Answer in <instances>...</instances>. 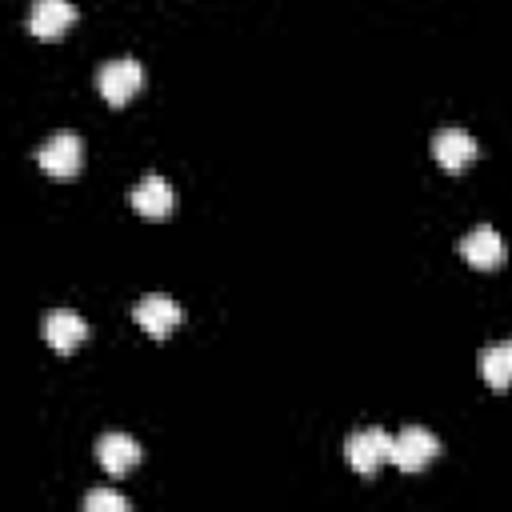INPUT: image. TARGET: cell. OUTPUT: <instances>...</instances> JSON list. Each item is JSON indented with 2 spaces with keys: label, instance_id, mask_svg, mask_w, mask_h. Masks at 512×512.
<instances>
[{
  "label": "cell",
  "instance_id": "6da1fadb",
  "mask_svg": "<svg viewBox=\"0 0 512 512\" xmlns=\"http://www.w3.org/2000/svg\"><path fill=\"white\" fill-rule=\"evenodd\" d=\"M440 456V440L420 428V424H408L392 436V452H388V464H396L400 472H424L432 460Z\"/></svg>",
  "mask_w": 512,
  "mask_h": 512
},
{
  "label": "cell",
  "instance_id": "7a4b0ae2",
  "mask_svg": "<svg viewBox=\"0 0 512 512\" xmlns=\"http://www.w3.org/2000/svg\"><path fill=\"white\" fill-rule=\"evenodd\" d=\"M140 84H144V68H140L132 56L108 60V64H100V72H96V92L104 96L108 108H124V104L140 92Z\"/></svg>",
  "mask_w": 512,
  "mask_h": 512
},
{
  "label": "cell",
  "instance_id": "3957f363",
  "mask_svg": "<svg viewBox=\"0 0 512 512\" xmlns=\"http://www.w3.org/2000/svg\"><path fill=\"white\" fill-rule=\"evenodd\" d=\"M132 320H136L152 340H168V336L180 328L184 308H180L172 296H164V292H148V296H140V300L132 304Z\"/></svg>",
  "mask_w": 512,
  "mask_h": 512
},
{
  "label": "cell",
  "instance_id": "277c9868",
  "mask_svg": "<svg viewBox=\"0 0 512 512\" xmlns=\"http://www.w3.org/2000/svg\"><path fill=\"white\" fill-rule=\"evenodd\" d=\"M36 164H40L48 176H56V180L76 176L80 164H84V144H80V136H72V132L48 136V140L36 148Z\"/></svg>",
  "mask_w": 512,
  "mask_h": 512
},
{
  "label": "cell",
  "instance_id": "5b68a950",
  "mask_svg": "<svg viewBox=\"0 0 512 512\" xmlns=\"http://www.w3.org/2000/svg\"><path fill=\"white\" fill-rule=\"evenodd\" d=\"M388 452H392V436H388L384 428H360V432H352V436L344 440V460H348V468H356L360 476H372V472L388 460Z\"/></svg>",
  "mask_w": 512,
  "mask_h": 512
},
{
  "label": "cell",
  "instance_id": "8992f818",
  "mask_svg": "<svg viewBox=\"0 0 512 512\" xmlns=\"http://www.w3.org/2000/svg\"><path fill=\"white\" fill-rule=\"evenodd\" d=\"M40 332H44V344H48L52 352H64V356L76 352V348L88 340V324H84V316L72 312V308H52V312L44 316Z\"/></svg>",
  "mask_w": 512,
  "mask_h": 512
},
{
  "label": "cell",
  "instance_id": "52a82bcc",
  "mask_svg": "<svg viewBox=\"0 0 512 512\" xmlns=\"http://www.w3.org/2000/svg\"><path fill=\"white\" fill-rule=\"evenodd\" d=\"M72 24H76L72 0H32V8H28V32L36 40H60Z\"/></svg>",
  "mask_w": 512,
  "mask_h": 512
},
{
  "label": "cell",
  "instance_id": "ba28073f",
  "mask_svg": "<svg viewBox=\"0 0 512 512\" xmlns=\"http://www.w3.org/2000/svg\"><path fill=\"white\" fill-rule=\"evenodd\" d=\"M476 140L464 132V128H440L436 136H432V156H436V164L444 168V172H464L472 160H476Z\"/></svg>",
  "mask_w": 512,
  "mask_h": 512
},
{
  "label": "cell",
  "instance_id": "9c48e42d",
  "mask_svg": "<svg viewBox=\"0 0 512 512\" xmlns=\"http://www.w3.org/2000/svg\"><path fill=\"white\" fill-rule=\"evenodd\" d=\"M460 256H464V264H468V268L492 272V268H500V264H504L508 248H504V240H500V232H496V228H476V232H468V236L460 240Z\"/></svg>",
  "mask_w": 512,
  "mask_h": 512
},
{
  "label": "cell",
  "instance_id": "30bf717a",
  "mask_svg": "<svg viewBox=\"0 0 512 512\" xmlns=\"http://www.w3.org/2000/svg\"><path fill=\"white\" fill-rule=\"evenodd\" d=\"M96 460L108 476H124L140 464V444L128 436V432H104L96 440Z\"/></svg>",
  "mask_w": 512,
  "mask_h": 512
},
{
  "label": "cell",
  "instance_id": "8fae6325",
  "mask_svg": "<svg viewBox=\"0 0 512 512\" xmlns=\"http://www.w3.org/2000/svg\"><path fill=\"white\" fill-rule=\"evenodd\" d=\"M132 208L140 212V216H148V220H160V216H168L172 212V204H176V196H172V184L164 180V176H144L136 188H132Z\"/></svg>",
  "mask_w": 512,
  "mask_h": 512
},
{
  "label": "cell",
  "instance_id": "7c38bea8",
  "mask_svg": "<svg viewBox=\"0 0 512 512\" xmlns=\"http://www.w3.org/2000/svg\"><path fill=\"white\" fill-rule=\"evenodd\" d=\"M480 376L492 392H508L512 388V340H500V344H488L480 352Z\"/></svg>",
  "mask_w": 512,
  "mask_h": 512
},
{
  "label": "cell",
  "instance_id": "4fadbf2b",
  "mask_svg": "<svg viewBox=\"0 0 512 512\" xmlns=\"http://www.w3.org/2000/svg\"><path fill=\"white\" fill-rule=\"evenodd\" d=\"M84 512H128V500L112 488H92L84 496Z\"/></svg>",
  "mask_w": 512,
  "mask_h": 512
}]
</instances>
